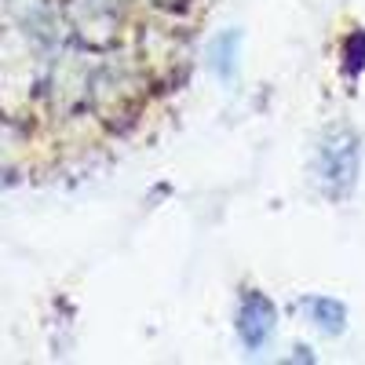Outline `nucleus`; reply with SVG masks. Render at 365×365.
I'll list each match as a JSON object with an SVG mask.
<instances>
[{"mask_svg": "<svg viewBox=\"0 0 365 365\" xmlns=\"http://www.w3.org/2000/svg\"><path fill=\"white\" fill-rule=\"evenodd\" d=\"M274 325H278L274 303L263 292L249 289L237 303V336H241V344H245L249 351H263L267 340L274 336Z\"/></svg>", "mask_w": 365, "mask_h": 365, "instance_id": "f03ea898", "label": "nucleus"}, {"mask_svg": "<svg viewBox=\"0 0 365 365\" xmlns=\"http://www.w3.org/2000/svg\"><path fill=\"white\" fill-rule=\"evenodd\" d=\"M358 165H361L358 135L347 125L329 128L318 143V154H314V175H318L322 194L332 201H347L354 182H358Z\"/></svg>", "mask_w": 365, "mask_h": 365, "instance_id": "f257e3e1", "label": "nucleus"}, {"mask_svg": "<svg viewBox=\"0 0 365 365\" xmlns=\"http://www.w3.org/2000/svg\"><path fill=\"white\" fill-rule=\"evenodd\" d=\"M303 314H307V322L322 332H329V336H336V332H344V322H347V311L340 299H329V296H307L299 303Z\"/></svg>", "mask_w": 365, "mask_h": 365, "instance_id": "7ed1b4c3", "label": "nucleus"}, {"mask_svg": "<svg viewBox=\"0 0 365 365\" xmlns=\"http://www.w3.org/2000/svg\"><path fill=\"white\" fill-rule=\"evenodd\" d=\"M237 48H241V37L234 34V29H227V34H220L216 41H212V70H216L220 77H234Z\"/></svg>", "mask_w": 365, "mask_h": 365, "instance_id": "20e7f679", "label": "nucleus"}]
</instances>
